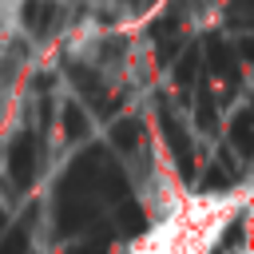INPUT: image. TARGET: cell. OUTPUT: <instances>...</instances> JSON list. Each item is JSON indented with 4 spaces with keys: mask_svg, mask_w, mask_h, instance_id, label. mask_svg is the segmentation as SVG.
Wrapping results in <instances>:
<instances>
[{
    "mask_svg": "<svg viewBox=\"0 0 254 254\" xmlns=\"http://www.w3.org/2000/svg\"><path fill=\"white\" fill-rule=\"evenodd\" d=\"M60 127H64V139H67V143H79V139L87 135V127H91V119H87L83 103L67 99V103H64V111H60Z\"/></svg>",
    "mask_w": 254,
    "mask_h": 254,
    "instance_id": "obj_3",
    "label": "cell"
},
{
    "mask_svg": "<svg viewBox=\"0 0 254 254\" xmlns=\"http://www.w3.org/2000/svg\"><path fill=\"white\" fill-rule=\"evenodd\" d=\"M0 254H28V234H24V226L0 234Z\"/></svg>",
    "mask_w": 254,
    "mask_h": 254,
    "instance_id": "obj_5",
    "label": "cell"
},
{
    "mask_svg": "<svg viewBox=\"0 0 254 254\" xmlns=\"http://www.w3.org/2000/svg\"><path fill=\"white\" fill-rule=\"evenodd\" d=\"M111 135H115V143H119L123 151H135V147H139V127H135V123H123V119H119Z\"/></svg>",
    "mask_w": 254,
    "mask_h": 254,
    "instance_id": "obj_6",
    "label": "cell"
},
{
    "mask_svg": "<svg viewBox=\"0 0 254 254\" xmlns=\"http://www.w3.org/2000/svg\"><path fill=\"white\" fill-rule=\"evenodd\" d=\"M4 167H8V175H12V183H16V190L32 187V183H36V139L20 135L16 143H8Z\"/></svg>",
    "mask_w": 254,
    "mask_h": 254,
    "instance_id": "obj_1",
    "label": "cell"
},
{
    "mask_svg": "<svg viewBox=\"0 0 254 254\" xmlns=\"http://www.w3.org/2000/svg\"><path fill=\"white\" fill-rule=\"evenodd\" d=\"M67 254H99V250H95V242H79V246H71Z\"/></svg>",
    "mask_w": 254,
    "mask_h": 254,
    "instance_id": "obj_7",
    "label": "cell"
},
{
    "mask_svg": "<svg viewBox=\"0 0 254 254\" xmlns=\"http://www.w3.org/2000/svg\"><path fill=\"white\" fill-rule=\"evenodd\" d=\"M0 234H4V206H0Z\"/></svg>",
    "mask_w": 254,
    "mask_h": 254,
    "instance_id": "obj_8",
    "label": "cell"
},
{
    "mask_svg": "<svg viewBox=\"0 0 254 254\" xmlns=\"http://www.w3.org/2000/svg\"><path fill=\"white\" fill-rule=\"evenodd\" d=\"M24 28H28L32 36L56 32V28H60V4H52V0H28V4H24Z\"/></svg>",
    "mask_w": 254,
    "mask_h": 254,
    "instance_id": "obj_2",
    "label": "cell"
},
{
    "mask_svg": "<svg viewBox=\"0 0 254 254\" xmlns=\"http://www.w3.org/2000/svg\"><path fill=\"white\" fill-rule=\"evenodd\" d=\"M230 135H234V147H238L242 155H250V111H238V119H234V127H230Z\"/></svg>",
    "mask_w": 254,
    "mask_h": 254,
    "instance_id": "obj_4",
    "label": "cell"
}]
</instances>
